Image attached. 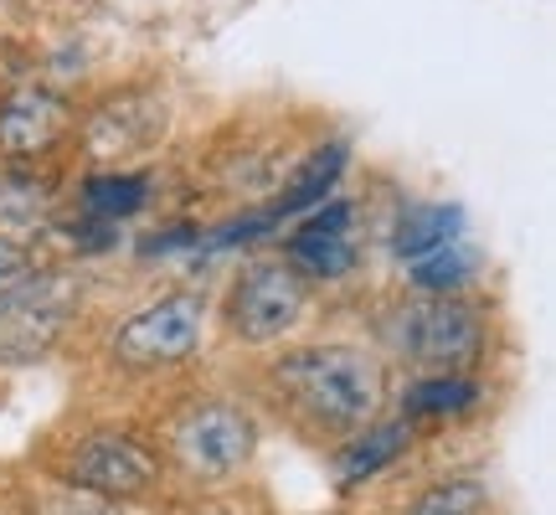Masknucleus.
I'll return each instance as SVG.
<instances>
[{
	"label": "nucleus",
	"mask_w": 556,
	"mask_h": 515,
	"mask_svg": "<svg viewBox=\"0 0 556 515\" xmlns=\"http://www.w3.org/2000/svg\"><path fill=\"white\" fill-rule=\"evenodd\" d=\"M165 135H170V99L150 83L109 88L88 114H78V129H73L93 171H124L129 160L155 155Z\"/></svg>",
	"instance_id": "obj_8"
},
{
	"label": "nucleus",
	"mask_w": 556,
	"mask_h": 515,
	"mask_svg": "<svg viewBox=\"0 0 556 515\" xmlns=\"http://www.w3.org/2000/svg\"><path fill=\"white\" fill-rule=\"evenodd\" d=\"M180 515H248V511H238V495H227V490H206V495H197Z\"/></svg>",
	"instance_id": "obj_19"
},
{
	"label": "nucleus",
	"mask_w": 556,
	"mask_h": 515,
	"mask_svg": "<svg viewBox=\"0 0 556 515\" xmlns=\"http://www.w3.org/2000/svg\"><path fill=\"white\" fill-rule=\"evenodd\" d=\"M475 274H479V253L464 238H454L448 248H438L428 258H417V263H407L413 294H469Z\"/></svg>",
	"instance_id": "obj_16"
},
{
	"label": "nucleus",
	"mask_w": 556,
	"mask_h": 515,
	"mask_svg": "<svg viewBox=\"0 0 556 515\" xmlns=\"http://www.w3.org/2000/svg\"><path fill=\"white\" fill-rule=\"evenodd\" d=\"M78 278L41 263L31 278L0 294V366H37L78 325Z\"/></svg>",
	"instance_id": "obj_7"
},
{
	"label": "nucleus",
	"mask_w": 556,
	"mask_h": 515,
	"mask_svg": "<svg viewBox=\"0 0 556 515\" xmlns=\"http://www.w3.org/2000/svg\"><path fill=\"white\" fill-rule=\"evenodd\" d=\"M78 109L67 93L47 83H11L0 93V160L5 165H31L52 160L62 145H73Z\"/></svg>",
	"instance_id": "obj_9"
},
{
	"label": "nucleus",
	"mask_w": 556,
	"mask_h": 515,
	"mask_svg": "<svg viewBox=\"0 0 556 515\" xmlns=\"http://www.w3.org/2000/svg\"><path fill=\"white\" fill-rule=\"evenodd\" d=\"M458 227H464V212H458V206H443V201H407L397 227H392V248H397V258L417 263V258L448 248V242L458 238Z\"/></svg>",
	"instance_id": "obj_13"
},
{
	"label": "nucleus",
	"mask_w": 556,
	"mask_h": 515,
	"mask_svg": "<svg viewBox=\"0 0 556 515\" xmlns=\"http://www.w3.org/2000/svg\"><path fill=\"white\" fill-rule=\"evenodd\" d=\"M417 428L407 417H377L366 423L361 434H351L340 449H330V475H336V490L351 495L361 485H377L387 469H397L402 459L413 454Z\"/></svg>",
	"instance_id": "obj_10"
},
{
	"label": "nucleus",
	"mask_w": 556,
	"mask_h": 515,
	"mask_svg": "<svg viewBox=\"0 0 556 515\" xmlns=\"http://www.w3.org/2000/svg\"><path fill=\"white\" fill-rule=\"evenodd\" d=\"M309 304H315V284L283 253L248 258L222 294V330L248 351H263L294 336L309 319Z\"/></svg>",
	"instance_id": "obj_6"
},
{
	"label": "nucleus",
	"mask_w": 556,
	"mask_h": 515,
	"mask_svg": "<svg viewBox=\"0 0 556 515\" xmlns=\"http://www.w3.org/2000/svg\"><path fill=\"white\" fill-rule=\"evenodd\" d=\"M41 268V253L16 233H0V294L16 289L21 278H31Z\"/></svg>",
	"instance_id": "obj_18"
},
{
	"label": "nucleus",
	"mask_w": 556,
	"mask_h": 515,
	"mask_svg": "<svg viewBox=\"0 0 556 515\" xmlns=\"http://www.w3.org/2000/svg\"><path fill=\"white\" fill-rule=\"evenodd\" d=\"M37 515H124V505L99 500V495H83L73 485H58V479H52V490L37 495Z\"/></svg>",
	"instance_id": "obj_17"
},
{
	"label": "nucleus",
	"mask_w": 556,
	"mask_h": 515,
	"mask_svg": "<svg viewBox=\"0 0 556 515\" xmlns=\"http://www.w3.org/2000/svg\"><path fill=\"white\" fill-rule=\"evenodd\" d=\"M253 397L299 443L340 449L387 407V361L351 340L283 346L253 372Z\"/></svg>",
	"instance_id": "obj_1"
},
{
	"label": "nucleus",
	"mask_w": 556,
	"mask_h": 515,
	"mask_svg": "<svg viewBox=\"0 0 556 515\" xmlns=\"http://www.w3.org/2000/svg\"><path fill=\"white\" fill-rule=\"evenodd\" d=\"M41 469L58 485H73L83 495L114 500V505L155 500L160 485L170 479L155 443L135 428H119V423H93V428H78L73 438L52 443L41 454Z\"/></svg>",
	"instance_id": "obj_4"
},
{
	"label": "nucleus",
	"mask_w": 556,
	"mask_h": 515,
	"mask_svg": "<svg viewBox=\"0 0 556 515\" xmlns=\"http://www.w3.org/2000/svg\"><path fill=\"white\" fill-rule=\"evenodd\" d=\"M78 206L88 222H114L135 217L150 206V176H135V171H93V176L78 186Z\"/></svg>",
	"instance_id": "obj_14"
},
{
	"label": "nucleus",
	"mask_w": 556,
	"mask_h": 515,
	"mask_svg": "<svg viewBox=\"0 0 556 515\" xmlns=\"http://www.w3.org/2000/svg\"><path fill=\"white\" fill-rule=\"evenodd\" d=\"M377 340L417 377H475L490 361L495 319L469 294H407L381 310Z\"/></svg>",
	"instance_id": "obj_2"
},
{
	"label": "nucleus",
	"mask_w": 556,
	"mask_h": 515,
	"mask_svg": "<svg viewBox=\"0 0 556 515\" xmlns=\"http://www.w3.org/2000/svg\"><path fill=\"white\" fill-rule=\"evenodd\" d=\"M283 258H289L309 284H336V278H351L361 268V248L351 233H315V227H304V222L289 233Z\"/></svg>",
	"instance_id": "obj_12"
},
{
	"label": "nucleus",
	"mask_w": 556,
	"mask_h": 515,
	"mask_svg": "<svg viewBox=\"0 0 556 515\" xmlns=\"http://www.w3.org/2000/svg\"><path fill=\"white\" fill-rule=\"evenodd\" d=\"M201 340H206V294L201 289H165L109 330L103 361L119 377L155 381L191 366L201 356Z\"/></svg>",
	"instance_id": "obj_5"
},
{
	"label": "nucleus",
	"mask_w": 556,
	"mask_h": 515,
	"mask_svg": "<svg viewBox=\"0 0 556 515\" xmlns=\"http://www.w3.org/2000/svg\"><path fill=\"white\" fill-rule=\"evenodd\" d=\"M495 511V490L484 475H443L433 485H422L402 515H490Z\"/></svg>",
	"instance_id": "obj_15"
},
{
	"label": "nucleus",
	"mask_w": 556,
	"mask_h": 515,
	"mask_svg": "<svg viewBox=\"0 0 556 515\" xmlns=\"http://www.w3.org/2000/svg\"><path fill=\"white\" fill-rule=\"evenodd\" d=\"M160 464L191 490H232L258 454V423L232 397H186L155 423Z\"/></svg>",
	"instance_id": "obj_3"
},
{
	"label": "nucleus",
	"mask_w": 556,
	"mask_h": 515,
	"mask_svg": "<svg viewBox=\"0 0 556 515\" xmlns=\"http://www.w3.org/2000/svg\"><path fill=\"white\" fill-rule=\"evenodd\" d=\"M484 381L479 377H413L402 387V417L407 423H464L484 407Z\"/></svg>",
	"instance_id": "obj_11"
}]
</instances>
